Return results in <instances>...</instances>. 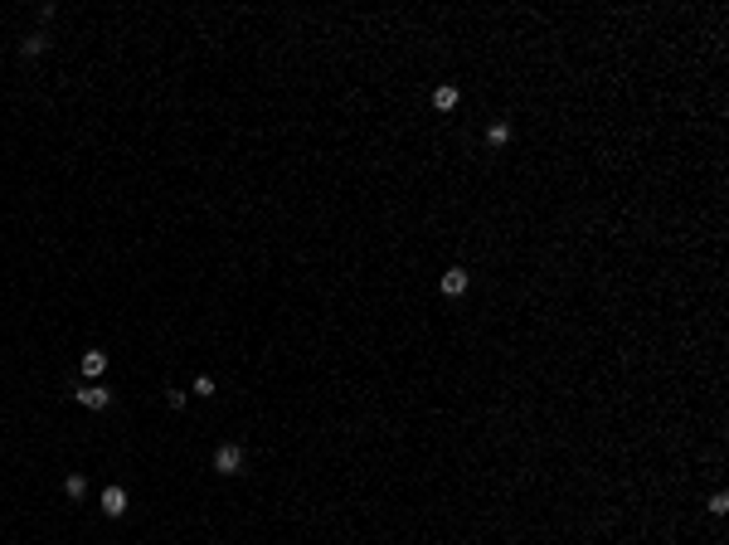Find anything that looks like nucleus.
<instances>
[{"mask_svg": "<svg viewBox=\"0 0 729 545\" xmlns=\"http://www.w3.org/2000/svg\"><path fill=\"white\" fill-rule=\"evenodd\" d=\"M78 370H83L88 380H98V375H103V370H107V355H103V351H83V360H78Z\"/></svg>", "mask_w": 729, "mask_h": 545, "instance_id": "nucleus-5", "label": "nucleus"}, {"mask_svg": "<svg viewBox=\"0 0 729 545\" xmlns=\"http://www.w3.org/2000/svg\"><path fill=\"white\" fill-rule=\"evenodd\" d=\"M103 516H127V492L122 487H103Z\"/></svg>", "mask_w": 729, "mask_h": 545, "instance_id": "nucleus-3", "label": "nucleus"}, {"mask_svg": "<svg viewBox=\"0 0 729 545\" xmlns=\"http://www.w3.org/2000/svg\"><path fill=\"white\" fill-rule=\"evenodd\" d=\"M64 492H68V497H83V492H88V477H83V472H68V477H64Z\"/></svg>", "mask_w": 729, "mask_h": 545, "instance_id": "nucleus-9", "label": "nucleus"}, {"mask_svg": "<svg viewBox=\"0 0 729 545\" xmlns=\"http://www.w3.org/2000/svg\"><path fill=\"white\" fill-rule=\"evenodd\" d=\"M729 511V497L725 492H715V497H710V516H725Z\"/></svg>", "mask_w": 729, "mask_h": 545, "instance_id": "nucleus-11", "label": "nucleus"}, {"mask_svg": "<svg viewBox=\"0 0 729 545\" xmlns=\"http://www.w3.org/2000/svg\"><path fill=\"white\" fill-rule=\"evenodd\" d=\"M467 283H472V278H467V268H447V273H442V292H447V297H462V292H467Z\"/></svg>", "mask_w": 729, "mask_h": 545, "instance_id": "nucleus-4", "label": "nucleus"}, {"mask_svg": "<svg viewBox=\"0 0 729 545\" xmlns=\"http://www.w3.org/2000/svg\"><path fill=\"white\" fill-rule=\"evenodd\" d=\"M44 49H49V34H44V29L24 34V44H20V54H24V59H34V54H44Z\"/></svg>", "mask_w": 729, "mask_h": 545, "instance_id": "nucleus-7", "label": "nucleus"}, {"mask_svg": "<svg viewBox=\"0 0 729 545\" xmlns=\"http://www.w3.org/2000/svg\"><path fill=\"white\" fill-rule=\"evenodd\" d=\"M195 395H200V399H209V395H219V385H214L209 375H195Z\"/></svg>", "mask_w": 729, "mask_h": 545, "instance_id": "nucleus-10", "label": "nucleus"}, {"mask_svg": "<svg viewBox=\"0 0 729 545\" xmlns=\"http://www.w3.org/2000/svg\"><path fill=\"white\" fill-rule=\"evenodd\" d=\"M214 472L219 477H238L243 472V448L238 443H219L214 448Z\"/></svg>", "mask_w": 729, "mask_h": 545, "instance_id": "nucleus-1", "label": "nucleus"}, {"mask_svg": "<svg viewBox=\"0 0 729 545\" xmlns=\"http://www.w3.org/2000/svg\"><path fill=\"white\" fill-rule=\"evenodd\" d=\"M486 141H491V146H506V141H511V122H491V127H486Z\"/></svg>", "mask_w": 729, "mask_h": 545, "instance_id": "nucleus-8", "label": "nucleus"}, {"mask_svg": "<svg viewBox=\"0 0 729 545\" xmlns=\"http://www.w3.org/2000/svg\"><path fill=\"white\" fill-rule=\"evenodd\" d=\"M185 399H190L185 390H166V404H171V409H185Z\"/></svg>", "mask_w": 729, "mask_h": 545, "instance_id": "nucleus-12", "label": "nucleus"}, {"mask_svg": "<svg viewBox=\"0 0 729 545\" xmlns=\"http://www.w3.org/2000/svg\"><path fill=\"white\" fill-rule=\"evenodd\" d=\"M73 399H78L83 409H107V404H112V390H103V385H83V390H73Z\"/></svg>", "mask_w": 729, "mask_h": 545, "instance_id": "nucleus-2", "label": "nucleus"}, {"mask_svg": "<svg viewBox=\"0 0 729 545\" xmlns=\"http://www.w3.org/2000/svg\"><path fill=\"white\" fill-rule=\"evenodd\" d=\"M433 108H438V112H452V108H457V88H452V83H438V88H433Z\"/></svg>", "mask_w": 729, "mask_h": 545, "instance_id": "nucleus-6", "label": "nucleus"}]
</instances>
